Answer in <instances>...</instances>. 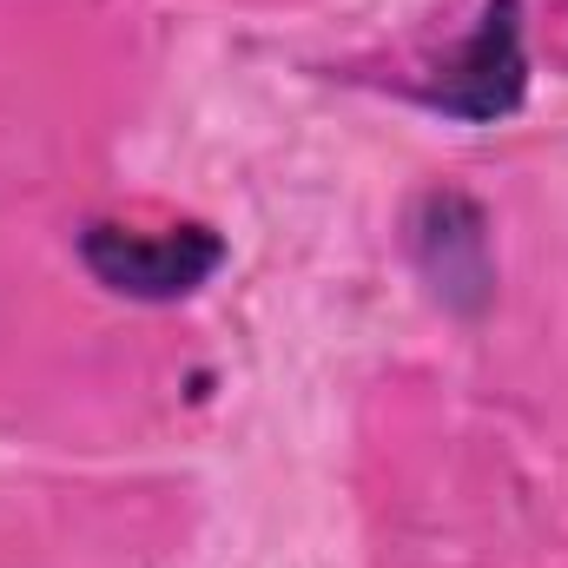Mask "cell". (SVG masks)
I'll return each instance as SVG.
<instances>
[{
	"mask_svg": "<svg viewBox=\"0 0 568 568\" xmlns=\"http://www.w3.org/2000/svg\"><path fill=\"white\" fill-rule=\"evenodd\" d=\"M80 265L106 291L140 297V304H179L225 265V239L205 225H165V232H133L113 219H93L80 232Z\"/></svg>",
	"mask_w": 568,
	"mask_h": 568,
	"instance_id": "6da1fadb",
	"label": "cell"
},
{
	"mask_svg": "<svg viewBox=\"0 0 568 568\" xmlns=\"http://www.w3.org/2000/svg\"><path fill=\"white\" fill-rule=\"evenodd\" d=\"M529 93V53H523V0H489L476 33L436 67V80L417 87V100L449 113V120H469V126H489V120H509Z\"/></svg>",
	"mask_w": 568,
	"mask_h": 568,
	"instance_id": "7a4b0ae2",
	"label": "cell"
}]
</instances>
